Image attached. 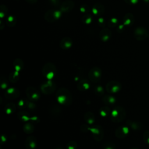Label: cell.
<instances>
[{
  "label": "cell",
  "instance_id": "cell-1",
  "mask_svg": "<svg viewBox=\"0 0 149 149\" xmlns=\"http://www.w3.org/2000/svg\"><path fill=\"white\" fill-rule=\"evenodd\" d=\"M55 97L57 101L61 105L69 106L72 102V96L70 92L64 87L59 88L56 91Z\"/></svg>",
  "mask_w": 149,
  "mask_h": 149
},
{
  "label": "cell",
  "instance_id": "cell-2",
  "mask_svg": "<svg viewBox=\"0 0 149 149\" xmlns=\"http://www.w3.org/2000/svg\"><path fill=\"white\" fill-rule=\"evenodd\" d=\"M126 117V111L121 106L115 107L111 113V119L114 123L120 122Z\"/></svg>",
  "mask_w": 149,
  "mask_h": 149
},
{
  "label": "cell",
  "instance_id": "cell-3",
  "mask_svg": "<svg viewBox=\"0 0 149 149\" xmlns=\"http://www.w3.org/2000/svg\"><path fill=\"white\" fill-rule=\"evenodd\" d=\"M42 73L47 79L51 80L56 73V66L52 63L48 62L44 65L42 69Z\"/></svg>",
  "mask_w": 149,
  "mask_h": 149
},
{
  "label": "cell",
  "instance_id": "cell-4",
  "mask_svg": "<svg viewBox=\"0 0 149 149\" xmlns=\"http://www.w3.org/2000/svg\"><path fill=\"white\" fill-rule=\"evenodd\" d=\"M56 88L55 83L51 80L42 83L40 86V89L44 94H51L53 93L55 91Z\"/></svg>",
  "mask_w": 149,
  "mask_h": 149
},
{
  "label": "cell",
  "instance_id": "cell-5",
  "mask_svg": "<svg viewBox=\"0 0 149 149\" xmlns=\"http://www.w3.org/2000/svg\"><path fill=\"white\" fill-rule=\"evenodd\" d=\"M102 76V71L99 67L92 68L88 72V78L91 82L97 83L100 81Z\"/></svg>",
  "mask_w": 149,
  "mask_h": 149
},
{
  "label": "cell",
  "instance_id": "cell-6",
  "mask_svg": "<svg viewBox=\"0 0 149 149\" xmlns=\"http://www.w3.org/2000/svg\"><path fill=\"white\" fill-rule=\"evenodd\" d=\"M122 84L119 81L112 80L108 82L105 86L106 91L110 94L116 93L121 89Z\"/></svg>",
  "mask_w": 149,
  "mask_h": 149
},
{
  "label": "cell",
  "instance_id": "cell-7",
  "mask_svg": "<svg viewBox=\"0 0 149 149\" xmlns=\"http://www.w3.org/2000/svg\"><path fill=\"white\" fill-rule=\"evenodd\" d=\"M26 94L28 99L31 101H37L40 98L39 91L36 88L31 86L27 87Z\"/></svg>",
  "mask_w": 149,
  "mask_h": 149
},
{
  "label": "cell",
  "instance_id": "cell-8",
  "mask_svg": "<svg viewBox=\"0 0 149 149\" xmlns=\"http://www.w3.org/2000/svg\"><path fill=\"white\" fill-rule=\"evenodd\" d=\"M89 131H91L93 138L96 141H100L103 139V129L100 125H95L92 127H89Z\"/></svg>",
  "mask_w": 149,
  "mask_h": 149
},
{
  "label": "cell",
  "instance_id": "cell-9",
  "mask_svg": "<svg viewBox=\"0 0 149 149\" xmlns=\"http://www.w3.org/2000/svg\"><path fill=\"white\" fill-rule=\"evenodd\" d=\"M61 11L49 10L45 13L44 17L47 21L49 22H52L58 19L61 17Z\"/></svg>",
  "mask_w": 149,
  "mask_h": 149
},
{
  "label": "cell",
  "instance_id": "cell-10",
  "mask_svg": "<svg viewBox=\"0 0 149 149\" xmlns=\"http://www.w3.org/2000/svg\"><path fill=\"white\" fill-rule=\"evenodd\" d=\"M134 35L137 40L141 41L144 40L147 37L148 32L145 28L139 27L135 29L134 31Z\"/></svg>",
  "mask_w": 149,
  "mask_h": 149
},
{
  "label": "cell",
  "instance_id": "cell-11",
  "mask_svg": "<svg viewBox=\"0 0 149 149\" xmlns=\"http://www.w3.org/2000/svg\"><path fill=\"white\" fill-rule=\"evenodd\" d=\"M20 95V91L15 88H9L5 92V97L9 100L16 99Z\"/></svg>",
  "mask_w": 149,
  "mask_h": 149
},
{
  "label": "cell",
  "instance_id": "cell-12",
  "mask_svg": "<svg viewBox=\"0 0 149 149\" xmlns=\"http://www.w3.org/2000/svg\"><path fill=\"white\" fill-rule=\"evenodd\" d=\"M129 128L126 126H120L118 127L115 132V136L119 139H123L126 137L129 133Z\"/></svg>",
  "mask_w": 149,
  "mask_h": 149
},
{
  "label": "cell",
  "instance_id": "cell-13",
  "mask_svg": "<svg viewBox=\"0 0 149 149\" xmlns=\"http://www.w3.org/2000/svg\"><path fill=\"white\" fill-rule=\"evenodd\" d=\"M25 147L26 149H34L37 147V139L34 136H29L27 137L24 143Z\"/></svg>",
  "mask_w": 149,
  "mask_h": 149
},
{
  "label": "cell",
  "instance_id": "cell-14",
  "mask_svg": "<svg viewBox=\"0 0 149 149\" xmlns=\"http://www.w3.org/2000/svg\"><path fill=\"white\" fill-rule=\"evenodd\" d=\"M90 83L87 79H82L77 83V89L80 91H87L90 87Z\"/></svg>",
  "mask_w": 149,
  "mask_h": 149
},
{
  "label": "cell",
  "instance_id": "cell-15",
  "mask_svg": "<svg viewBox=\"0 0 149 149\" xmlns=\"http://www.w3.org/2000/svg\"><path fill=\"white\" fill-rule=\"evenodd\" d=\"M74 3L70 0L65 1L61 5V10L62 12H69L74 7Z\"/></svg>",
  "mask_w": 149,
  "mask_h": 149
},
{
  "label": "cell",
  "instance_id": "cell-16",
  "mask_svg": "<svg viewBox=\"0 0 149 149\" xmlns=\"http://www.w3.org/2000/svg\"><path fill=\"white\" fill-rule=\"evenodd\" d=\"M111 31L109 29H103L100 33V38L103 41H107L111 36Z\"/></svg>",
  "mask_w": 149,
  "mask_h": 149
},
{
  "label": "cell",
  "instance_id": "cell-17",
  "mask_svg": "<svg viewBox=\"0 0 149 149\" xmlns=\"http://www.w3.org/2000/svg\"><path fill=\"white\" fill-rule=\"evenodd\" d=\"M72 45V40L69 37H64L60 42V47L63 49H67Z\"/></svg>",
  "mask_w": 149,
  "mask_h": 149
},
{
  "label": "cell",
  "instance_id": "cell-18",
  "mask_svg": "<svg viewBox=\"0 0 149 149\" xmlns=\"http://www.w3.org/2000/svg\"><path fill=\"white\" fill-rule=\"evenodd\" d=\"M104 6L99 3L95 4L92 8V12L95 15H101L104 13Z\"/></svg>",
  "mask_w": 149,
  "mask_h": 149
},
{
  "label": "cell",
  "instance_id": "cell-19",
  "mask_svg": "<svg viewBox=\"0 0 149 149\" xmlns=\"http://www.w3.org/2000/svg\"><path fill=\"white\" fill-rule=\"evenodd\" d=\"M102 102L107 105H113L116 102V99L114 97L109 95L102 96Z\"/></svg>",
  "mask_w": 149,
  "mask_h": 149
},
{
  "label": "cell",
  "instance_id": "cell-20",
  "mask_svg": "<svg viewBox=\"0 0 149 149\" xmlns=\"http://www.w3.org/2000/svg\"><path fill=\"white\" fill-rule=\"evenodd\" d=\"M13 65L14 67V69L16 71L20 72L23 69L24 67V63L23 61L19 58L16 59L13 63Z\"/></svg>",
  "mask_w": 149,
  "mask_h": 149
},
{
  "label": "cell",
  "instance_id": "cell-21",
  "mask_svg": "<svg viewBox=\"0 0 149 149\" xmlns=\"http://www.w3.org/2000/svg\"><path fill=\"white\" fill-rule=\"evenodd\" d=\"M84 119L88 124L92 125L95 121V117L92 112L88 111L85 113L84 115Z\"/></svg>",
  "mask_w": 149,
  "mask_h": 149
},
{
  "label": "cell",
  "instance_id": "cell-22",
  "mask_svg": "<svg viewBox=\"0 0 149 149\" xmlns=\"http://www.w3.org/2000/svg\"><path fill=\"white\" fill-rule=\"evenodd\" d=\"M17 116H18L19 119L21 121L24 122H27V121L29 120V119H30V118H29V113H28L27 111H24V110H23V109L20 111L18 112V113H17Z\"/></svg>",
  "mask_w": 149,
  "mask_h": 149
},
{
  "label": "cell",
  "instance_id": "cell-23",
  "mask_svg": "<svg viewBox=\"0 0 149 149\" xmlns=\"http://www.w3.org/2000/svg\"><path fill=\"white\" fill-rule=\"evenodd\" d=\"M16 109V105L13 103L10 102L7 104L5 107V112L8 115L12 114Z\"/></svg>",
  "mask_w": 149,
  "mask_h": 149
},
{
  "label": "cell",
  "instance_id": "cell-24",
  "mask_svg": "<svg viewBox=\"0 0 149 149\" xmlns=\"http://www.w3.org/2000/svg\"><path fill=\"white\" fill-rule=\"evenodd\" d=\"M23 131L27 134L32 133L34 130V126L30 122H27L24 124L23 127Z\"/></svg>",
  "mask_w": 149,
  "mask_h": 149
},
{
  "label": "cell",
  "instance_id": "cell-25",
  "mask_svg": "<svg viewBox=\"0 0 149 149\" xmlns=\"http://www.w3.org/2000/svg\"><path fill=\"white\" fill-rule=\"evenodd\" d=\"M123 21V23L125 25H127V26L131 25L134 22V17L132 14L127 13L125 15Z\"/></svg>",
  "mask_w": 149,
  "mask_h": 149
},
{
  "label": "cell",
  "instance_id": "cell-26",
  "mask_svg": "<svg viewBox=\"0 0 149 149\" xmlns=\"http://www.w3.org/2000/svg\"><path fill=\"white\" fill-rule=\"evenodd\" d=\"M19 72L17 71H13L12 72L9 76V81L11 83H16L19 80Z\"/></svg>",
  "mask_w": 149,
  "mask_h": 149
},
{
  "label": "cell",
  "instance_id": "cell-27",
  "mask_svg": "<svg viewBox=\"0 0 149 149\" xmlns=\"http://www.w3.org/2000/svg\"><path fill=\"white\" fill-rule=\"evenodd\" d=\"M127 125H129L133 130H140L142 127V125L140 123L129 120L127 122Z\"/></svg>",
  "mask_w": 149,
  "mask_h": 149
},
{
  "label": "cell",
  "instance_id": "cell-28",
  "mask_svg": "<svg viewBox=\"0 0 149 149\" xmlns=\"http://www.w3.org/2000/svg\"><path fill=\"white\" fill-rule=\"evenodd\" d=\"M110 109L108 107V105L102 106L100 109V114L102 117H106L110 113Z\"/></svg>",
  "mask_w": 149,
  "mask_h": 149
},
{
  "label": "cell",
  "instance_id": "cell-29",
  "mask_svg": "<svg viewBox=\"0 0 149 149\" xmlns=\"http://www.w3.org/2000/svg\"><path fill=\"white\" fill-rule=\"evenodd\" d=\"M29 103V102L27 99H25V98L20 99L17 102L18 108L20 109L23 110V109H24L28 107Z\"/></svg>",
  "mask_w": 149,
  "mask_h": 149
},
{
  "label": "cell",
  "instance_id": "cell-30",
  "mask_svg": "<svg viewBox=\"0 0 149 149\" xmlns=\"http://www.w3.org/2000/svg\"><path fill=\"white\" fill-rule=\"evenodd\" d=\"M94 92L97 96H103L104 94V90L101 86L98 85L94 87Z\"/></svg>",
  "mask_w": 149,
  "mask_h": 149
},
{
  "label": "cell",
  "instance_id": "cell-31",
  "mask_svg": "<svg viewBox=\"0 0 149 149\" xmlns=\"http://www.w3.org/2000/svg\"><path fill=\"white\" fill-rule=\"evenodd\" d=\"M16 23V19L13 15L9 16L6 20V24L9 27H13Z\"/></svg>",
  "mask_w": 149,
  "mask_h": 149
},
{
  "label": "cell",
  "instance_id": "cell-32",
  "mask_svg": "<svg viewBox=\"0 0 149 149\" xmlns=\"http://www.w3.org/2000/svg\"><path fill=\"white\" fill-rule=\"evenodd\" d=\"M102 148L103 149H116V146L113 143L107 141L103 144Z\"/></svg>",
  "mask_w": 149,
  "mask_h": 149
},
{
  "label": "cell",
  "instance_id": "cell-33",
  "mask_svg": "<svg viewBox=\"0 0 149 149\" xmlns=\"http://www.w3.org/2000/svg\"><path fill=\"white\" fill-rule=\"evenodd\" d=\"M118 24V20L116 18H111L107 22V25L109 27H113Z\"/></svg>",
  "mask_w": 149,
  "mask_h": 149
},
{
  "label": "cell",
  "instance_id": "cell-34",
  "mask_svg": "<svg viewBox=\"0 0 149 149\" xmlns=\"http://www.w3.org/2000/svg\"><path fill=\"white\" fill-rule=\"evenodd\" d=\"M82 21L86 24H90L92 21L91 16L89 14H86L82 18Z\"/></svg>",
  "mask_w": 149,
  "mask_h": 149
},
{
  "label": "cell",
  "instance_id": "cell-35",
  "mask_svg": "<svg viewBox=\"0 0 149 149\" xmlns=\"http://www.w3.org/2000/svg\"><path fill=\"white\" fill-rule=\"evenodd\" d=\"M77 143L74 141H70L66 144L67 149H76L77 148Z\"/></svg>",
  "mask_w": 149,
  "mask_h": 149
},
{
  "label": "cell",
  "instance_id": "cell-36",
  "mask_svg": "<svg viewBox=\"0 0 149 149\" xmlns=\"http://www.w3.org/2000/svg\"><path fill=\"white\" fill-rule=\"evenodd\" d=\"M7 8L4 6V5H1V9H0V16L1 18H2L3 17H4L6 14L7 13Z\"/></svg>",
  "mask_w": 149,
  "mask_h": 149
},
{
  "label": "cell",
  "instance_id": "cell-37",
  "mask_svg": "<svg viewBox=\"0 0 149 149\" xmlns=\"http://www.w3.org/2000/svg\"><path fill=\"white\" fill-rule=\"evenodd\" d=\"M8 85V81L6 80V79H5V77H2L1 78V87L3 89H5Z\"/></svg>",
  "mask_w": 149,
  "mask_h": 149
},
{
  "label": "cell",
  "instance_id": "cell-38",
  "mask_svg": "<svg viewBox=\"0 0 149 149\" xmlns=\"http://www.w3.org/2000/svg\"><path fill=\"white\" fill-rule=\"evenodd\" d=\"M143 139L146 143L149 144V130H147L143 133Z\"/></svg>",
  "mask_w": 149,
  "mask_h": 149
},
{
  "label": "cell",
  "instance_id": "cell-39",
  "mask_svg": "<svg viewBox=\"0 0 149 149\" xmlns=\"http://www.w3.org/2000/svg\"><path fill=\"white\" fill-rule=\"evenodd\" d=\"M89 126H88V125H85V124H83L81 125L80 126V130L83 132H87L88 131H89Z\"/></svg>",
  "mask_w": 149,
  "mask_h": 149
},
{
  "label": "cell",
  "instance_id": "cell-40",
  "mask_svg": "<svg viewBox=\"0 0 149 149\" xmlns=\"http://www.w3.org/2000/svg\"><path fill=\"white\" fill-rule=\"evenodd\" d=\"M80 10L81 12L86 13L89 10V7L88 6H87L86 5H83L80 8Z\"/></svg>",
  "mask_w": 149,
  "mask_h": 149
},
{
  "label": "cell",
  "instance_id": "cell-41",
  "mask_svg": "<svg viewBox=\"0 0 149 149\" xmlns=\"http://www.w3.org/2000/svg\"><path fill=\"white\" fill-rule=\"evenodd\" d=\"M125 1L129 5H136L138 2V0H125Z\"/></svg>",
  "mask_w": 149,
  "mask_h": 149
},
{
  "label": "cell",
  "instance_id": "cell-42",
  "mask_svg": "<svg viewBox=\"0 0 149 149\" xmlns=\"http://www.w3.org/2000/svg\"><path fill=\"white\" fill-rule=\"evenodd\" d=\"M27 107H28L29 109H34V108H35L36 106H35V104H34L33 102H29Z\"/></svg>",
  "mask_w": 149,
  "mask_h": 149
},
{
  "label": "cell",
  "instance_id": "cell-43",
  "mask_svg": "<svg viewBox=\"0 0 149 149\" xmlns=\"http://www.w3.org/2000/svg\"><path fill=\"white\" fill-rule=\"evenodd\" d=\"M30 119H31V121H33V122H37V123H38V122H39V119H38V118L37 116H34L31 118Z\"/></svg>",
  "mask_w": 149,
  "mask_h": 149
},
{
  "label": "cell",
  "instance_id": "cell-44",
  "mask_svg": "<svg viewBox=\"0 0 149 149\" xmlns=\"http://www.w3.org/2000/svg\"><path fill=\"white\" fill-rule=\"evenodd\" d=\"M98 24L100 25H101V24H102V25H104L105 23H104V20L103 18H100L98 19Z\"/></svg>",
  "mask_w": 149,
  "mask_h": 149
},
{
  "label": "cell",
  "instance_id": "cell-45",
  "mask_svg": "<svg viewBox=\"0 0 149 149\" xmlns=\"http://www.w3.org/2000/svg\"><path fill=\"white\" fill-rule=\"evenodd\" d=\"M25 1L29 3H34L37 1V0H25Z\"/></svg>",
  "mask_w": 149,
  "mask_h": 149
},
{
  "label": "cell",
  "instance_id": "cell-46",
  "mask_svg": "<svg viewBox=\"0 0 149 149\" xmlns=\"http://www.w3.org/2000/svg\"><path fill=\"white\" fill-rule=\"evenodd\" d=\"M6 138L5 137V136H3V135H2V136H1V143L5 142V141H6Z\"/></svg>",
  "mask_w": 149,
  "mask_h": 149
},
{
  "label": "cell",
  "instance_id": "cell-47",
  "mask_svg": "<svg viewBox=\"0 0 149 149\" xmlns=\"http://www.w3.org/2000/svg\"><path fill=\"white\" fill-rule=\"evenodd\" d=\"M143 1H144L145 3H148V2H149V0H143Z\"/></svg>",
  "mask_w": 149,
  "mask_h": 149
},
{
  "label": "cell",
  "instance_id": "cell-48",
  "mask_svg": "<svg viewBox=\"0 0 149 149\" xmlns=\"http://www.w3.org/2000/svg\"><path fill=\"white\" fill-rule=\"evenodd\" d=\"M56 149H63V148L61 147H57Z\"/></svg>",
  "mask_w": 149,
  "mask_h": 149
},
{
  "label": "cell",
  "instance_id": "cell-49",
  "mask_svg": "<svg viewBox=\"0 0 149 149\" xmlns=\"http://www.w3.org/2000/svg\"><path fill=\"white\" fill-rule=\"evenodd\" d=\"M130 149H138V148H130Z\"/></svg>",
  "mask_w": 149,
  "mask_h": 149
}]
</instances>
